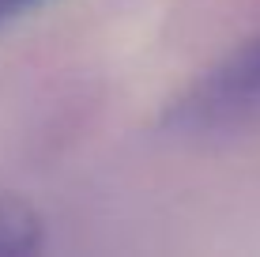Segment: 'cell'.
Instances as JSON below:
<instances>
[{
	"label": "cell",
	"mask_w": 260,
	"mask_h": 257,
	"mask_svg": "<svg viewBox=\"0 0 260 257\" xmlns=\"http://www.w3.org/2000/svg\"><path fill=\"white\" fill-rule=\"evenodd\" d=\"M185 132H230L260 125V38L211 68L170 113Z\"/></svg>",
	"instance_id": "obj_1"
},
{
	"label": "cell",
	"mask_w": 260,
	"mask_h": 257,
	"mask_svg": "<svg viewBox=\"0 0 260 257\" xmlns=\"http://www.w3.org/2000/svg\"><path fill=\"white\" fill-rule=\"evenodd\" d=\"M38 246H42V219L34 216V208H26L23 201L0 197V257L30 253Z\"/></svg>",
	"instance_id": "obj_2"
},
{
	"label": "cell",
	"mask_w": 260,
	"mask_h": 257,
	"mask_svg": "<svg viewBox=\"0 0 260 257\" xmlns=\"http://www.w3.org/2000/svg\"><path fill=\"white\" fill-rule=\"evenodd\" d=\"M38 0H0V23L4 19H12V15H19V12H26V8H34Z\"/></svg>",
	"instance_id": "obj_3"
}]
</instances>
